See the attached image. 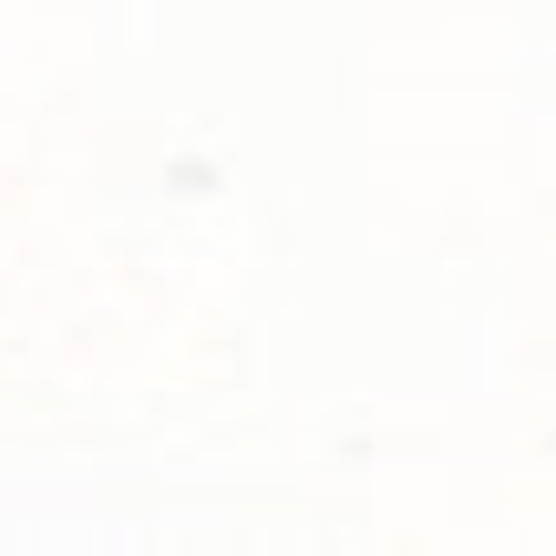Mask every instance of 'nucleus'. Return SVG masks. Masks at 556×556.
<instances>
[]
</instances>
